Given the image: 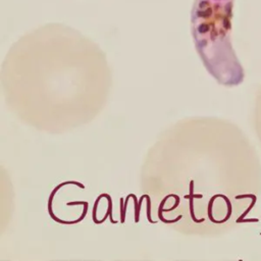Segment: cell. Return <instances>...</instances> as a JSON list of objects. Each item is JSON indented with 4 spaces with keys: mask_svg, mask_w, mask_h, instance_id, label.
Here are the masks:
<instances>
[{
    "mask_svg": "<svg viewBox=\"0 0 261 261\" xmlns=\"http://www.w3.org/2000/svg\"><path fill=\"white\" fill-rule=\"evenodd\" d=\"M0 80L9 111L48 134L92 122L105 108L112 87L105 52L60 22L45 23L16 40L3 59Z\"/></svg>",
    "mask_w": 261,
    "mask_h": 261,
    "instance_id": "6da1fadb",
    "label": "cell"
},
{
    "mask_svg": "<svg viewBox=\"0 0 261 261\" xmlns=\"http://www.w3.org/2000/svg\"><path fill=\"white\" fill-rule=\"evenodd\" d=\"M236 0H194L191 34L195 49L207 72L225 88L240 86L245 69L232 45Z\"/></svg>",
    "mask_w": 261,
    "mask_h": 261,
    "instance_id": "7a4b0ae2",
    "label": "cell"
},
{
    "mask_svg": "<svg viewBox=\"0 0 261 261\" xmlns=\"http://www.w3.org/2000/svg\"><path fill=\"white\" fill-rule=\"evenodd\" d=\"M252 125L257 138L261 143V85L258 88L254 97L252 109Z\"/></svg>",
    "mask_w": 261,
    "mask_h": 261,
    "instance_id": "3957f363",
    "label": "cell"
},
{
    "mask_svg": "<svg viewBox=\"0 0 261 261\" xmlns=\"http://www.w3.org/2000/svg\"><path fill=\"white\" fill-rule=\"evenodd\" d=\"M243 198H251L252 199V203H251V205L249 206V208L238 218V220H237V222H241V220L242 219H244V217L250 212V210L254 207V205H255V203H256V201H257V197L255 196V195H252V194H247V195H241V196H237L236 197V199H243Z\"/></svg>",
    "mask_w": 261,
    "mask_h": 261,
    "instance_id": "277c9868",
    "label": "cell"
},
{
    "mask_svg": "<svg viewBox=\"0 0 261 261\" xmlns=\"http://www.w3.org/2000/svg\"><path fill=\"white\" fill-rule=\"evenodd\" d=\"M115 261H151V260H115Z\"/></svg>",
    "mask_w": 261,
    "mask_h": 261,
    "instance_id": "5b68a950",
    "label": "cell"
},
{
    "mask_svg": "<svg viewBox=\"0 0 261 261\" xmlns=\"http://www.w3.org/2000/svg\"><path fill=\"white\" fill-rule=\"evenodd\" d=\"M56 261V260H53ZM58 261H62V260H58ZM66 261H71V260H66ZM74 261H82V260H74ZM83 261H97V260H83Z\"/></svg>",
    "mask_w": 261,
    "mask_h": 261,
    "instance_id": "8992f818",
    "label": "cell"
},
{
    "mask_svg": "<svg viewBox=\"0 0 261 261\" xmlns=\"http://www.w3.org/2000/svg\"><path fill=\"white\" fill-rule=\"evenodd\" d=\"M177 261H194V260H177Z\"/></svg>",
    "mask_w": 261,
    "mask_h": 261,
    "instance_id": "52a82bcc",
    "label": "cell"
},
{
    "mask_svg": "<svg viewBox=\"0 0 261 261\" xmlns=\"http://www.w3.org/2000/svg\"><path fill=\"white\" fill-rule=\"evenodd\" d=\"M1 261H10V260H1Z\"/></svg>",
    "mask_w": 261,
    "mask_h": 261,
    "instance_id": "ba28073f",
    "label": "cell"
},
{
    "mask_svg": "<svg viewBox=\"0 0 261 261\" xmlns=\"http://www.w3.org/2000/svg\"><path fill=\"white\" fill-rule=\"evenodd\" d=\"M240 261H242V260H240Z\"/></svg>",
    "mask_w": 261,
    "mask_h": 261,
    "instance_id": "9c48e42d",
    "label": "cell"
},
{
    "mask_svg": "<svg viewBox=\"0 0 261 261\" xmlns=\"http://www.w3.org/2000/svg\"><path fill=\"white\" fill-rule=\"evenodd\" d=\"M260 234H261V232H260Z\"/></svg>",
    "mask_w": 261,
    "mask_h": 261,
    "instance_id": "30bf717a",
    "label": "cell"
}]
</instances>
